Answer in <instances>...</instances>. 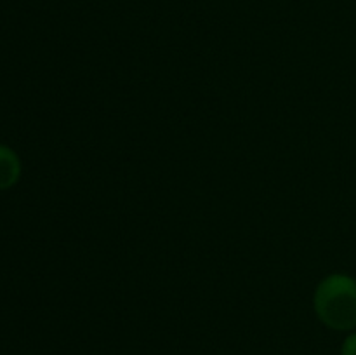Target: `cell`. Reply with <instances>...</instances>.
Listing matches in <instances>:
<instances>
[{
  "label": "cell",
  "mask_w": 356,
  "mask_h": 355,
  "mask_svg": "<svg viewBox=\"0 0 356 355\" xmlns=\"http://www.w3.org/2000/svg\"><path fill=\"white\" fill-rule=\"evenodd\" d=\"M21 176L19 157L9 146L0 145V190L14 187Z\"/></svg>",
  "instance_id": "obj_2"
},
{
  "label": "cell",
  "mask_w": 356,
  "mask_h": 355,
  "mask_svg": "<svg viewBox=\"0 0 356 355\" xmlns=\"http://www.w3.org/2000/svg\"><path fill=\"white\" fill-rule=\"evenodd\" d=\"M313 306L318 319L334 331L356 327V278L332 274L323 278L315 291Z\"/></svg>",
  "instance_id": "obj_1"
},
{
  "label": "cell",
  "mask_w": 356,
  "mask_h": 355,
  "mask_svg": "<svg viewBox=\"0 0 356 355\" xmlns=\"http://www.w3.org/2000/svg\"><path fill=\"white\" fill-rule=\"evenodd\" d=\"M341 355H356V333L350 334L344 340L343 348H341Z\"/></svg>",
  "instance_id": "obj_3"
}]
</instances>
